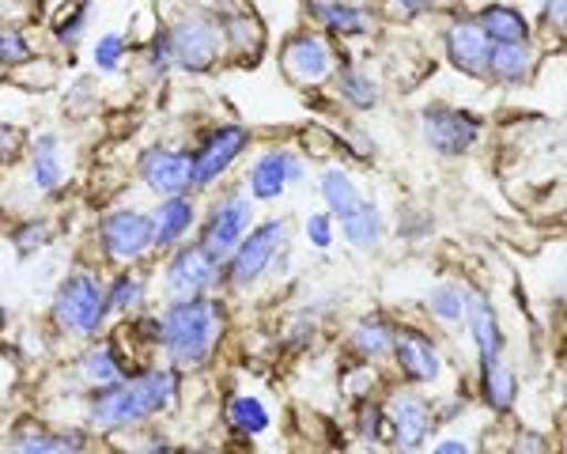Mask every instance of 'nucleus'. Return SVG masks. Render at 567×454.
Segmentation results:
<instances>
[{"mask_svg": "<svg viewBox=\"0 0 567 454\" xmlns=\"http://www.w3.org/2000/svg\"><path fill=\"white\" fill-rule=\"evenodd\" d=\"M178 394V379L171 371H144L136 379H122V383L106 386L95 394L91 402V424L103 432H117V429H136L148 416L163 413Z\"/></svg>", "mask_w": 567, "mask_h": 454, "instance_id": "nucleus-1", "label": "nucleus"}, {"mask_svg": "<svg viewBox=\"0 0 567 454\" xmlns=\"http://www.w3.org/2000/svg\"><path fill=\"white\" fill-rule=\"evenodd\" d=\"M219 333H224V307L208 296L175 299V307L159 322V344L178 368L189 371L205 368L213 360Z\"/></svg>", "mask_w": 567, "mask_h": 454, "instance_id": "nucleus-2", "label": "nucleus"}, {"mask_svg": "<svg viewBox=\"0 0 567 454\" xmlns=\"http://www.w3.org/2000/svg\"><path fill=\"white\" fill-rule=\"evenodd\" d=\"M106 288L91 272H72L53 296V322L69 338H95L106 322Z\"/></svg>", "mask_w": 567, "mask_h": 454, "instance_id": "nucleus-3", "label": "nucleus"}, {"mask_svg": "<svg viewBox=\"0 0 567 454\" xmlns=\"http://www.w3.org/2000/svg\"><path fill=\"white\" fill-rule=\"evenodd\" d=\"M288 247V220H269L254 227L250 235H243L239 247L227 254V285L231 288H250L277 266V258Z\"/></svg>", "mask_w": 567, "mask_h": 454, "instance_id": "nucleus-4", "label": "nucleus"}, {"mask_svg": "<svg viewBox=\"0 0 567 454\" xmlns=\"http://www.w3.org/2000/svg\"><path fill=\"white\" fill-rule=\"evenodd\" d=\"M420 133L443 156H465L481 141L484 125L477 114L454 111V106H424L420 111Z\"/></svg>", "mask_w": 567, "mask_h": 454, "instance_id": "nucleus-5", "label": "nucleus"}, {"mask_svg": "<svg viewBox=\"0 0 567 454\" xmlns=\"http://www.w3.org/2000/svg\"><path fill=\"white\" fill-rule=\"evenodd\" d=\"M167 42H171V58L186 72H208L219 61V53H224V34H219V27L213 20H205V16H186V20H178L171 27Z\"/></svg>", "mask_w": 567, "mask_h": 454, "instance_id": "nucleus-6", "label": "nucleus"}, {"mask_svg": "<svg viewBox=\"0 0 567 454\" xmlns=\"http://www.w3.org/2000/svg\"><path fill=\"white\" fill-rule=\"evenodd\" d=\"M250 148V133L243 125H224V130H213L200 141V148L189 156V186L205 189L213 186L219 175H227L235 159Z\"/></svg>", "mask_w": 567, "mask_h": 454, "instance_id": "nucleus-7", "label": "nucleus"}, {"mask_svg": "<svg viewBox=\"0 0 567 454\" xmlns=\"http://www.w3.org/2000/svg\"><path fill=\"white\" fill-rule=\"evenodd\" d=\"M250 224H254V205L246 202L243 194H227L224 202L208 213L205 227H200V247L224 266L227 254L239 247V239L250 231Z\"/></svg>", "mask_w": 567, "mask_h": 454, "instance_id": "nucleus-8", "label": "nucleus"}, {"mask_svg": "<svg viewBox=\"0 0 567 454\" xmlns=\"http://www.w3.org/2000/svg\"><path fill=\"white\" fill-rule=\"evenodd\" d=\"M152 216L136 213V208H117L110 213L103 224H99V247L110 261H136L144 258V250L152 247Z\"/></svg>", "mask_w": 567, "mask_h": 454, "instance_id": "nucleus-9", "label": "nucleus"}, {"mask_svg": "<svg viewBox=\"0 0 567 454\" xmlns=\"http://www.w3.org/2000/svg\"><path fill=\"white\" fill-rule=\"evenodd\" d=\"M219 277V261L208 254L200 243H189V247L175 250L167 266V292L175 299H189V296H205L208 288L216 285Z\"/></svg>", "mask_w": 567, "mask_h": 454, "instance_id": "nucleus-10", "label": "nucleus"}, {"mask_svg": "<svg viewBox=\"0 0 567 454\" xmlns=\"http://www.w3.org/2000/svg\"><path fill=\"white\" fill-rule=\"evenodd\" d=\"M432 405L416 394H393L386 405V432L393 435V447L398 451H420L424 440L432 435Z\"/></svg>", "mask_w": 567, "mask_h": 454, "instance_id": "nucleus-11", "label": "nucleus"}, {"mask_svg": "<svg viewBox=\"0 0 567 454\" xmlns=\"http://www.w3.org/2000/svg\"><path fill=\"white\" fill-rule=\"evenodd\" d=\"M280 65L288 72L296 84H322L329 76V69H333V53H329V42L322 34H291L288 42H284L280 50Z\"/></svg>", "mask_w": 567, "mask_h": 454, "instance_id": "nucleus-12", "label": "nucleus"}, {"mask_svg": "<svg viewBox=\"0 0 567 454\" xmlns=\"http://www.w3.org/2000/svg\"><path fill=\"white\" fill-rule=\"evenodd\" d=\"M393 360H398L405 383L424 386L435 383L439 371H443V360H439V344L420 330H393Z\"/></svg>", "mask_w": 567, "mask_h": 454, "instance_id": "nucleus-13", "label": "nucleus"}, {"mask_svg": "<svg viewBox=\"0 0 567 454\" xmlns=\"http://www.w3.org/2000/svg\"><path fill=\"white\" fill-rule=\"evenodd\" d=\"M141 178L152 194H186L189 189V152L167 148V144H155L141 156Z\"/></svg>", "mask_w": 567, "mask_h": 454, "instance_id": "nucleus-14", "label": "nucleus"}, {"mask_svg": "<svg viewBox=\"0 0 567 454\" xmlns=\"http://www.w3.org/2000/svg\"><path fill=\"white\" fill-rule=\"evenodd\" d=\"M446 53H451V65L465 72L473 80H488V58H492V42L481 31L477 20H458L446 31Z\"/></svg>", "mask_w": 567, "mask_h": 454, "instance_id": "nucleus-15", "label": "nucleus"}, {"mask_svg": "<svg viewBox=\"0 0 567 454\" xmlns=\"http://www.w3.org/2000/svg\"><path fill=\"white\" fill-rule=\"evenodd\" d=\"M303 178V163H299L291 152H265V156L250 167V194L258 202H277L284 194L288 182H299Z\"/></svg>", "mask_w": 567, "mask_h": 454, "instance_id": "nucleus-16", "label": "nucleus"}, {"mask_svg": "<svg viewBox=\"0 0 567 454\" xmlns=\"http://www.w3.org/2000/svg\"><path fill=\"white\" fill-rule=\"evenodd\" d=\"M194 216L197 213H194V202H189V197L171 194L167 202L155 208V216H152V227H155L152 247H163V250L178 247V243L189 235V227H194Z\"/></svg>", "mask_w": 567, "mask_h": 454, "instance_id": "nucleus-17", "label": "nucleus"}, {"mask_svg": "<svg viewBox=\"0 0 567 454\" xmlns=\"http://www.w3.org/2000/svg\"><path fill=\"white\" fill-rule=\"evenodd\" d=\"M534 45L526 42H492V58H488V76H496L499 84H523L534 72Z\"/></svg>", "mask_w": 567, "mask_h": 454, "instance_id": "nucleus-18", "label": "nucleus"}, {"mask_svg": "<svg viewBox=\"0 0 567 454\" xmlns=\"http://www.w3.org/2000/svg\"><path fill=\"white\" fill-rule=\"evenodd\" d=\"M310 16L333 34H368L371 31V12L368 8H355V4H344V0H310Z\"/></svg>", "mask_w": 567, "mask_h": 454, "instance_id": "nucleus-19", "label": "nucleus"}, {"mask_svg": "<svg viewBox=\"0 0 567 454\" xmlns=\"http://www.w3.org/2000/svg\"><path fill=\"white\" fill-rule=\"evenodd\" d=\"M481 394H484V402H488V409H496V413H511V409H515V394H518L515 371L499 357L481 360Z\"/></svg>", "mask_w": 567, "mask_h": 454, "instance_id": "nucleus-20", "label": "nucleus"}, {"mask_svg": "<svg viewBox=\"0 0 567 454\" xmlns=\"http://www.w3.org/2000/svg\"><path fill=\"white\" fill-rule=\"evenodd\" d=\"M465 322H470L481 357H499V352H503V330H499V318H496V311H492L488 299L470 296V314H465Z\"/></svg>", "mask_w": 567, "mask_h": 454, "instance_id": "nucleus-21", "label": "nucleus"}, {"mask_svg": "<svg viewBox=\"0 0 567 454\" xmlns=\"http://www.w3.org/2000/svg\"><path fill=\"white\" fill-rule=\"evenodd\" d=\"M80 379H84L87 386H95V390H106V386L122 383L125 368H122V360H117L114 344H95V349H87L84 360H80Z\"/></svg>", "mask_w": 567, "mask_h": 454, "instance_id": "nucleus-22", "label": "nucleus"}, {"mask_svg": "<svg viewBox=\"0 0 567 454\" xmlns=\"http://www.w3.org/2000/svg\"><path fill=\"white\" fill-rule=\"evenodd\" d=\"M481 31L488 34V42H526L529 39V23L518 8L507 4H492L481 12Z\"/></svg>", "mask_w": 567, "mask_h": 454, "instance_id": "nucleus-23", "label": "nucleus"}, {"mask_svg": "<svg viewBox=\"0 0 567 454\" xmlns=\"http://www.w3.org/2000/svg\"><path fill=\"white\" fill-rule=\"evenodd\" d=\"M341 231L355 250H374L382 243V216L371 202H360L349 216H341Z\"/></svg>", "mask_w": 567, "mask_h": 454, "instance_id": "nucleus-24", "label": "nucleus"}, {"mask_svg": "<svg viewBox=\"0 0 567 454\" xmlns=\"http://www.w3.org/2000/svg\"><path fill=\"white\" fill-rule=\"evenodd\" d=\"M65 171H61V144L58 136H39L34 141V159H31V182L42 194H53L61 186Z\"/></svg>", "mask_w": 567, "mask_h": 454, "instance_id": "nucleus-25", "label": "nucleus"}, {"mask_svg": "<svg viewBox=\"0 0 567 454\" xmlns=\"http://www.w3.org/2000/svg\"><path fill=\"white\" fill-rule=\"evenodd\" d=\"M322 197H326V208L333 216H349L352 208L363 202L360 189H355V182L349 178V171H341V167H329L322 175Z\"/></svg>", "mask_w": 567, "mask_h": 454, "instance_id": "nucleus-26", "label": "nucleus"}, {"mask_svg": "<svg viewBox=\"0 0 567 454\" xmlns=\"http://www.w3.org/2000/svg\"><path fill=\"white\" fill-rule=\"evenodd\" d=\"M352 349L360 352V357H368V360L386 357V352L393 349V330H390L386 322H382L379 314H368L360 326H355V333H352Z\"/></svg>", "mask_w": 567, "mask_h": 454, "instance_id": "nucleus-27", "label": "nucleus"}, {"mask_svg": "<svg viewBox=\"0 0 567 454\" xmlns=\"http://www.w3.org/2000/svg\"><path fill=\"white\" fill-rule=\"evenodd\" d=\"M427 307H432V314L439 322L458 326L465 322V314H470V292H465L462 285H439L435 292L427 296Z\"/></svg>", "mask_w": 567, "mask_h": 454, "instance_id": "nucleus-28", "label": "nucleus"}, {"mask_svg": "<svg viewBox=\"0 0 567 454\" xmlns=\"http://www.w3.org/2000/svg\"><path fill=\"white\" fill-rule=\"evenodd\" d=\"M227 421H231V429L239 435H261V432H269V409H265L258 398L243 394L227 405Z\"/></svg>", "mask_w": 567, "mask_h": 454, "instance_id": "nucleus-29", "label": "nucleus"}, {"mask_svg": "<svg viewBox=\"0 0 567 454\" xmlns=\"http://www.w3.org/2000/svg\"><path fill=\"white\" fill-rule=\"evenodd\" d=\"M333 84H337V95L349 106H355V111H371V106L379 103V87L371 84V76H363V72H355V69H341L333 76Z\"/></svg>", "mask_w": 567, "mask_h": 454, "instance_id": "nucleus-30", "label": "nucleus"}, {"mask_svg": "<svg viewBox=\"0 0 567 454\" xmlns=\"http://www.w3.org/2000/svg\"><path fill=\"white\" fill-rule=\"evenodd\" d=\"M16 451H27V454H53V451H80V435H53V432H42V429H31V432H16Z\"/></svg>", "mask_w": 567, "mask_h": 454, "instance_id": "nucleus-31", "label": "nucleus"}, {"mask_svg": "<svg viewBox=\"0 0 567 454\" xmlns=\"http://www.w3.org/2000/svg\"><path fill=\"white\" fill-rule=\"evenodd\" d=\"M106 303L114 307V311H122V314H133V311H141V303H144V285H141V277H117L114 280V288L106 292Z\"/></svg>", "mask_w": 567, "mask_h": 454, "instance_id": "nucleus-32", "label": "nucleus"}, {"mask_svg": "<svg viewBox=\"0 0 567 454\" xmlns=\"http://www.w3.org/2000/svg\"><path fill=\"white\" fill-rule=\"evenodd\" d=\"M224 42L235 45V50H258L261 45V27L250 20V16H227L224 20Z\"/></svg>", "mask_w": 567, "mask_h": 454, "instance_id": "nucleus-33", "label": "nucleus"}, {"mask_svg": "<svg viewBox=\"0 0 567 454\" xmlns=\"http://www.w3.org/2000/svg\"><path fill=\"white\" fill-rule=\"evenodd\" d=\"M34 53H31V45H27V39L20 31H0V65H8V69H16V65H23V61H31Z\"/></svg>", "mask_w": 567, "mask_h": 454, "instance_id": "nucleus-34", "label": "nucleus"}, {"mask_svg": "<svg viewBox=\"0 0 567 454\" xmlns=\"http://www.w3.org/2000/svg\"><path fill=\"white\" fill-rule=\"evenodd\" d=\"M122 58H125V39H122V34H106V39H99V45H95L99 72H117V69H122Z\"/></svg>", "mask_w": 567, "mask_h": 454, "instance_id": "nucleus-35", "label": "nucleus"}, {"mask_svg": "<svg viewBox=\"0 0 567 454\" xmlns=\"http://www.w3.org/2000/svg\"><path fill=\"white\" fill-rule=\"evenodd\" d=\"M360 440H368V443L386 440V409L382 405H363L360 409Z\"/></svg>", "mask_w": 567, "mask_h": 454, "instance_id": "nucleus-36", "label": "nucleus"}, {"mask_svg": "<svg viewBox=\"0 0 567 454\" xmlns=\"http://www.w3.org/2000/svg\"><path fill=\"white\" fill-rule=\"evenodd\" d=\"M171 42H167V34H159V39L152 42V50H148V61H144V76L148 80H163L167 76V69H171Z\"/></svg>", "mask_w": 567, "mask_h": 454, "instance_id": "nucleus-37", "label": "nucleus"}, {"mask_svg": "<svg viewBox=\"0 0 567 454\" xmlns=\"http://www.w3.org/2000/svg\"><path fill=\"white\" fill-rule=\"evenodd\" d=\"M84 27H87V8H76V12H65V20L58 23V39L61 45H76L80 42V34H84Z\"/></svg>", "mask_w": 567, "mask_h": 454, "instance_id": "nucleus-38", "label": "nucleus"}, {"mask_svg": "<svg viewBox=\"0 0 567 454\" xmlns=\"http://www.w3.org/2000/svg\"><path fill=\"white\" fill-rule=\"evenodd\" d=\"M307 239L315 243L318 250H326L329 243H333V220H329L326 213H315V216L307 220Z\"/></svg>", "mask_w": 567, "mask_h": 454, "instance_id": "nucleus-39", "label": "nucleus"}, {"mask_svg": "<svg viewBox=\"0 0 567 454\" xmlns=\"http://www.w3.org/2000/svg\"><path fill=\"white\" fill-rule=\"evenodd\" d=\"M42 224H27V227H20L16 231V247H20L23 254H31L34 247H42L45 239H50V231H39Z\"/></svg>", "mask_w": 567, "mask_h": 454, "instance_id": "nucleus-40", "label": "nucleus"}, {"mask_svg": "<svg viewBox=\"0 0 567 454\" xmlns=\"http://www.w3.org/2000/svg\"><path fill=\"white\" fill-rule=\"evenodd\" d=\"M352 379H355V383L349 386V394H352V398H363V394H368V390L374 386V371H368V368L352 371Z\"/></svg>", "mask_w": 567, "mask_h": 454, "instance_id": "nucleus-41", "label": "nucleus"}, {"mask_svg": "<svg viewBox=\"0 0 567 454\" xmlns=\"http://www.w3.org/2000/svg\"><path fill=\"white\" fill-rule=\"evenodd\" d=\"M545 23H556V31H564V0H545Z\"/></svg>", "mask_w": 567, "mask_h": 454, "instance_id": "nucleus-42", "label": "nucleus"}, {"mask_svg": "<svg viewBox=\"0 0 567 454\" xmlns=\"http://www.w3.org/2000/svg\"><path fill=\"white\" fill-rule=\"evenodd\" d=\"M390 4L405 8L409 16H420V12H427V8H432V0H390Z\"/></svg>", "mask_w": 567, "mask_h": 454, "instance_id": "nucleus-43", "label": "nucleus"}, {"mask_svg": "<svg viewBox=\"0 0 567 454\" xmlns=\"http://www.w3.org/2000/svg\"><path fill=\"white\" fill-rule=\"evenodd\" d=\"M435 451L439 454H465V451H470V443H465V440H443V443H435Z\"/></svg>", "mask_w": 567, "mask_h": 454, "instance_id": "nucleus-44", "label": "nucleus"}, {"mask_svg": "<svg viewBox=\"0 0 567 454\" xmlns=\"http://www.w3.org/2000/svg\"><path fill=\"white\" fill-rule=\"evenodd\" d=\"M0 159H4V136H0Z\"/></svg>", "mask_w": 567, "mask_h": 454, "instance_id": "nucleus-45", "label": "nucleus"}, {"mask_svg": "<svg viewBox=\"0 0 567 454\" xmlns=\"http://www.w3.org/2000/svg\"><path fill=\"white\" fill-rule=\"evenodd\" d=\"M0 326H4V303H0Z\"/></svg>", "mask_w": 567, "mask_h": 454, "instance_id": "nucleus-46", "label": "nucleus"}]
</instances>
